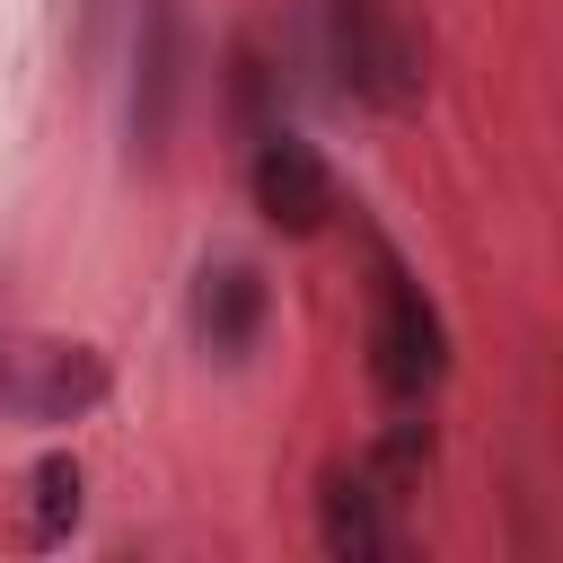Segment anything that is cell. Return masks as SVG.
Returning a JSON list of instances; mask_svg holds the SVG:
<instances>
[{"label":"cell","mask_w":563,"mask_h":563,"mask_svg":"<svg viewBox=\"0 0 563 563\" xmlns=\"http://www.w3.org/2000/svg\"><path fill=\"white\" fill-rule=\"evenodd\" d=\"M325 53L361 106H378V114L422 106V44L396 18V0H325Z\"/></svg>","instance_id":"6da1fadb"},{"label":"cell","mask_w":563,"mask_h":563,"mask_svg":"<svg viewBox=\"0 0 563 563\" xmlns=\"http://www.w3.org/2000/svg\"><path fill=\"white\" fill-rule=\"evenodd\" d=\"M369 369H378V387L387 396H422V387H440V369H449V334H440V308L387 264V282H378V317H369Z\"/></svg>","instance_id":"7a4b0ae2"},{"label":"cell","mask_w":563,"mask_h":563,"mask_svg":"<svg viewBox=\"0 0 563 563\" xmlns=\"http://www.w3.org/2000/svg\"><path fill=\"white\" fill-rule=\"evenodd\" d=\"M246 185H255V211H264L282 238H317V229L334 220V167H325L299 132H255Z\"/></svg>","instance_id":"3957f363"},{"label":"cell","mask_w":563,"mask_h":563,"mask_svg":"<svg viewBox=\"0 0 563 563\" xmlns=\"http://www.w3.org/2000/svg\"><path fill=\"white\" fill-rule=\"evenodd\" d=\"M255 325H264V282H255V264H202V282H194V334H202V352L238 361V352L255 343Z\"/></svg>","instance_id":"277c9868"},{"label":"cell","mask_w":563,"mask_h":563,"mask_svg":"<svg viewBox=\"0 0 563 563\" xmlns=\"http://www.w3.org/2000/svg\"><path fill=\"white\" fill-rule=\"evenodd\" d=\"M317 528H325V554H343V563H369V554H387V528H378V493H369V475H325V493H317Z\"/></svg>","instance_id":"5b68a950"},{"label":"cell","mask_w":563,"mask_h":563,"mask_svg":"<svg viewBox=\"0 0 563 563\" xmlns=\"http://www.w3.org/2000/svg\"><path fill=\"white\" fill-rule=\"evenodd\" d=\"M26 361H35V387H18V405H26L35 422H70V413L97 405V387H106V369H97L79 343H70V352H62V343H35Z\"/></svg>","instance_id":"8992f818"},{"label":"cell","mask_w":563,"mask_h":563,"mask_svg":"<svg viewBox=\"0 0 563 563\" xmlns=\"http://www.w3.org/2000/svg\"><path fill=\"white\" fill-rule=\"evenodd\" d=\"M176 114V0H150V26H141V88H132V132L158 141Z\"/></svg>","instance_id":"52a82bcc"},{"label":"cell","mask_w":563,"mask_h":563,"mask_svg":"<svg viewBox=\"0 0 563 563\" xmlns=\"http://www.w3.org/2000/svg\"><path fill=\"white\" fill-rule=\"evenodd\" d=\"M26 493H35L26 537H35V545H62V537L79 528V457H44V466L26 475Z\"/></svg>","instance_id":"ba28073f"}]
</instances>
